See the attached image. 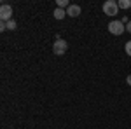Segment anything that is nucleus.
Listing matches in <instances>:
<instances>
[{
    "mask_svg": "<svg viewBox=\"0 0 131 129\" xmlns=\"http://www.w3.org/2000/svg\"><path fill=\"white\" fill-rule=\"evenodd\" d=\"M103 12H105L107 16H115V14L119 12L117 2H115V0H107V2L103 4Z\"/></svg>",
    "mask_w": 131,
    "mask_h": 129,
    "instance_id": "obj_1",
    "label": "nucleus"
},
{
    "mask_svg": "<svg viewBox=\"0 0 131 129\" xmlns=\"http://www.w3.org/2000/svg\"><path fill=\"white\" fill-rule=\"evenodd\" d=\"M124 30H126V25L122 21H110L108 23V31L112 35H122Z\"/></svg>",
    "mask_w": 131,
    "mask_h": 129,
    "instance_id": "obj_2",
    "label": "nucleus"
},
{
    "mask_svg": "<svg viewBox=\"0 0 131 129\" xmlns=\"http://www.w3.org/2000/svg\"><path fill=\"white\" fill-rule=\"evenodd\" d=\"M67 49H68V44L65 42L63 39H58L54 44H52V52L56 54V56H61V54H65L67 52Z\"/></svg>",
    "mask_w": 131,
    "mask_h": 129,
    "instance_id": "obj_3",
    "label": "nucleus"
},
{
    "mask_svg": "<svg viewBox=\"0 0 131 129\" xmlns=\"http://www.w3.org/2000/svg\"><path fill=\"white\" fill-rule=\"evenodd\" d=\"M0 19L5 21V23L12 19V7H10V5L4 4V5L0 7Z\"/></svg>",
    "mask_w": 131,
    "mask_h": 129,
    "instance_id": "obj_4",
    "label": "nucleus"
},
{
    "mask_svg": "<svg viewBox=\"0 0 131 129\" xmlns=\"http://www.w3.org/2000/svg\"><path fill=\"white\" fill-rule=\"evenodd\" d=\"M81 14V5H73L72 4L70 7L67 9V16H70V18H77Z\"/></svg>",
    "mask_w": 131,
    "mask_h": 129,
    "instance_id": "obj_5",
    "label": "nucleus"
},
{
    "mask_svg": "<svg viewBox=\"0 0 131 129\" xmlns=\"http://www.w3.org/2000/svg\"><path fill=\"white\" fill-rule=\"evenodd\" d=\"M52 16H54L56 19H63V18L67 16V10H65V9H60V7H56V9H54V12H52Z\"/></svg>",
    "mask_w": 131,
    "mask_h": 129,
    "instance_id": "obj_6",
    "label": "nucleus"
},
{
    "mask_svg": "<svg viewBox=\"0 0 131 129\" xmlns=\"http://www.w3.org/2000/svg\"><path fill=\"white\" fill-rule=\"evenodd\" d=\"M117 5H119V9H129L131 7V0H119Z\"/></svg>",
    "mask_w": 131,
    "mask_h": 129,
    "instance_id": "obj_7",
    "label": "nucleus"
},
{
    "mask_svg": "<svg viewBox=\"0 0 131 129\" xmlns=\"http://www.w3.org/2000/svg\"><path fill=\"white\" fill-rule=\"evenodd\" d=\"M58 7H60V9H65V7L68 9L70 4H68V0H58Z\"/></svg>",
    "mask_w": 131,
    "mask_h": 129,
    "instance_id": "obj_8",
    "label": "nucleus"
},
{
    "mask_svg": "<svg viewBox=\"0 0 131 129\" xmlns=\"http://www.w3.org/2000/svg\"><path fill=\"white\" fill-rule=\"evenodd\" d=\"M7 30H16V21L14 19L7 21Z\"/></svg>",
    "mask_w": 131,
    "mask_h": 129,
    "instance_id": "obj_9",
    "label": "nucleus"
},
{
    "mask_svg": "<svg viewBox=\"0 0 131 129\" xmlns=\"http://www.w3.org/2000/svg\"><path fill=\"white\" fill-rule=\"evenodd\" d=\"M124 51H126V54L131 56V40L129 42H126V45H124Z\"/></svg>",
    "mask_w": 131,
    "mask_h": 129,
    "instance_id": "obj_10",
    "label": "nucleus"
},
{
    "mask_svg": "<svg viewBox=\"0 0 131 129\" xmlns=\"http://www.w3.org/2000/svg\"><path fill=\"white\" fill-rule=\"evenodd\" d=\"M126 84H128V86H131V73L128 75V79H126Z\"/></svg>",
    "mask_w": 131,
    "mask_h": 129,
    "instance_id": "obj_11",
    "label": "nucleus"
},
{
    "mask_svg": "<svg viewBox=\"0 0 131 129\" xmlns=\"http://www.w3.org/2000/svg\"><path fill=\"white\" fill-rule=\"evenodd\" d=\"M126 30H128V31H131V21L128 23V25H126Z\"/></svg>",
    "mask_w": 131,
    "mask_h": 129,
    "instance_id": "obj_12",
    "label": "nucleus"
}]
</instances>
